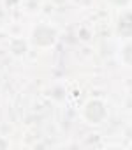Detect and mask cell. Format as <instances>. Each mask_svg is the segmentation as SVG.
Masks as SVG:
<instances>
[{
    "label": "cell",
    "mask_w": 132,
    "mask_h": 150,
    "mask_svg": "<svg viewBox=\"0 0 132 150\" xmlns=\"http://www.w3.org/2000/svg\"><path fill=\"white\" fill-rule=\"evenodd\" d=\"M86 117H88L90 120H93V122H99V120L104 117V108H102V104L97 103V101L90 103L88 108H86Z\"/></svg>",
    "instance_id": "1"
},
{
    "label": "cell",
    "mask_w": 132,
    "mask_h": 150,
    "mask_svg": "<svg viewBox=\"0 0 132 150\" xmlns=\"http://www.w3.org/2000/svg\"><path fill=\"white\" fill-rule=\"evenodd\" d=\"M120 34L132 35V14H125L120 20Z\"/></svg>",
    "instance_id": "2"
},
{
    "label": "cell",
    "mask_w": 132,
    "mask_h": 150,
    "mask_svg": "<svg viewBox=\"0 0 132 150\" xmlns=\"http://www.w3.org/2000/svg\"><path fill=\"white\" fill-rule=\"evenodd\" d=\"M123 57H125V60H127L128 64H132V44L125 48V51H123Z\"/></svg>",
    "instance_id": "3"
},
{
    "label": "cell",
    "mask_w": 132,
    "mask_h": 150,
    "mask_svg": "<svg viewBox=\"0 0 132 150\" xmlns=\"http://www.w3.org/2000/svg\"><path fill=\"white\" fill-rule=\"evenodd\" d=\"M113 2H114V4H125L127 0H113Z\"/></svg>",
    "instance_id": "4"
}]
</instances>
